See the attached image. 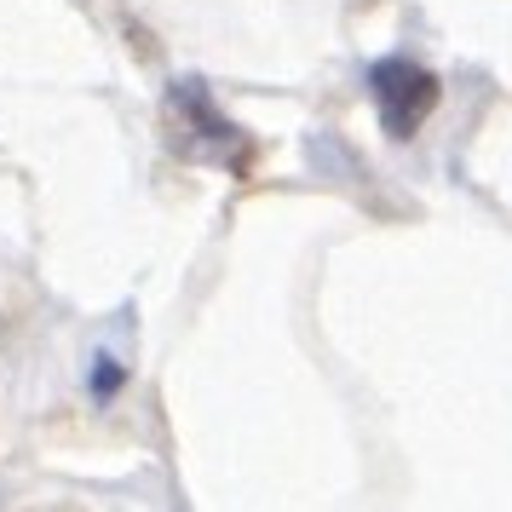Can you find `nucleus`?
I'll return each instance as SVG.
<instances>
[{
  "label": "nucleus",
  "instance_id": "1",
  "mask_svg": "<svg viewBox=\"0 0 512 512\" xmlns=\"http://www.w3.org/2000/svg\"><path fill=\"white\" fill-rule=\"evenodd\" d=\"M369 98L380 110V121H386V133L409 139V133H420V121L438 110L443 87L438 75L409 64V58H380V64H369Z\"/></svg>",
  "mask_w": 512,
  "mask_h": 512
},
{
  "label": "nucleus",
  "instance_id": "2",
  "mask_svg": "<svg viewBox=\"0 0 512 512\" xmlns=\"http://www.w3.org/2000/svg\"><path fill=\"white\" fill-rule=\"evenodd\" d=\"M167 104L179 110V116H196V133L208 139V150H225L231 144L236 156H242V139H236V127L225 116H213V104H208V93H202V81H179L173 93H167Z\"/></svg>",
  "mask_w": 512,
  "mask_h": 512
}]
</instances>
